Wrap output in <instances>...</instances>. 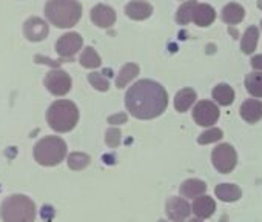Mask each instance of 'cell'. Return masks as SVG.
<instances>
[{"mask_svg": "<svg viewBox=\"0 0 262 222\" xmlns=\"http://www.w3.org/2000/svg\"><path fill=\"white\" fill-rule=\"evenodd\" d=\"M125 105L129 115L136 119H155L167 109L168 94L161 83L142 79L129 86L125 96Z\"/></svg>", "mask_w": 262, "mask_h": 222, "instance_id": "1", "label": "cell"}, {"mask_svg": "<svg viewBox=\"0 0 262 222\" xmlns=\"http://www.w3.org/2000/svg\"><path fill=\"white\" fill-rule=\"evenodd\" d=\"M45 16L57 28H71L82 17V7L77 0H48Z\"/></svg>", "mask_w": 262, "mask_h": 222, "instance_id": "2", "label": "cell"}, {"mask_svg": "<svg viewBox=\"0 0 262 222\" xmlns=\"http://www.w3.org/2000/svg\"><path fill=\"white\" fill-rule=\"evenodd\" d=\"M4 222H34L36 204L25 194H11L0 207Z\"/></svg>", "mask_w": 262, "mask_h": 222, "instance_id": "3", "label": "cell"}, {"mask_svg": "<svg viewBox=\"0 0 262 222\" xmlns=\"http://www.w3.org/2000/svg\"><path fill=\"white\" fill-rule=\"evenodd\" d=\"M47 121L54 131L68 133L79 121V109L71 100H56L48 108Z\"/></svg>", "mask_w": 262, "mask_h": 222, "instance_id": "4", "label": "cell"}, {"mask_svg": "<svg viewBox=\"0 0 262 222\" xmlns=\"http://www.w3.org/2000/svg\"><path fill=\"white\" fill-rule=\"evenodd\" d=\"M67 156V144L57 136H47L34 147V159L43 167L59 165Z\"/></svg>", "mask_w": 262, "mask_h": 222, "instance_id": "5", "label": "cell"}, {"mask_svg": "<svg viewBox=\"0 0 262 222\" xmlns=\"http://www.w3.org/2000/svg\"><path fill=\"white\" fill-rule=\"evenodd\" d=\"M211 162H213L214 168L219 173H222V174L231 173L233 168L237 164L236 150L230 144H221V145H217L213 150V153H211Z\"/></svg>", "mask_w": 262, "mask_h": 222, "instance_id": "6", "label": "cell"}, {"mask_svg": "<svg viewBox=\"0 0 262 222\" xmlns=\"http://www.w3.org/2000/svg\"><path fill=\"white\" fill-rule=\"evenodd\" d=\"M193 119L201 127H211L219 119V108L211 100H201L193 109Z\"/></svg>", "mask_w": 262, "mask_h": 222, "instance_id": "7", "label": "cell"}, {"mask_svg": "<svg viewBox=\"0 0 262 222\" xmlns=\"http://www.w3.org/2000/svg\"><path fill=\"white\" fill-rule=\"evenodd\" d=\"M45 86L54 96H65L71 90V77L62 70H53L45 77Z\"/></svg>", "mask_w": 262, "mask_h": 222, "instance_id": "8", "label": "cell"}, {"mask_svg": "<svg viewBox=\"0 0 262 222\" xmlns=\"http://www.w3.org/2000/svg\"><path fill=\"white\" fill-rule=\"evenodd\" d=\"M83 45V39L77 33H67L63 34L57 43H56V51L62 57H73Z\"/></svg>", "mask_w": 262, "mask_h": 222, "instance_id": "9", "label": "cell"}, {"mask_svg": "<svg viewBox=\"0 0 262 222\" xmlns=\"http://www.w3.org/2000/svg\"><path fill=\"white\" fill-rule=\"evenodd\" d=\"M165 210H167V216L173 222H184L193 211V208L184 197H170L167 201Z\"/></svg>", "mask_w": 262, "mask_h": 222, "instance_id": "10", "label": "cell"}, {"mask_svg": "<svg viewBox=\"0 0 262 222\" xmlns=\"http://www.w3.org/2000/svg\"><path fill=\"white\" fill-rule=\"evenodd\" d=\"M24 33L28 40L40 42L48 36V25L45 24V20H42L39 17H31L25 22Z\"/></svg>", "mask_w": 262, "mask_h": 222, "instance_id": "11", "label": "cell"}, {"mask_svg": "<svg viewBox=\"0 0 262 222\" xmlns=\"http://www.w3.org/2000/svg\"><path fill=\"white\" fill-rule=\"evenodd\" d=\"M91 20L99 28H110L116 22V11L106 5H96L91 10Z\"/></svg>", "mask_w": 262, "mask_h": 222, "instance_id": "12", "label": "cell"}, {"mask_svg": "<svg viewBox=\"0 0 262 222\" xmlns=\"http://www.w3.org/2000/svg\"><path fill=\"white\" fill-rule=\"evenodd\" d=\"M241 118L248 124H256L262 119V102L248 99L241 105Z\"/></svg>", "mask_w": 262, "mask_h": 222, "instance_id": "13", "label": "cell"}, {"mask_svg": "<svg viewBox=\"0 0 262 222\" xmlns=\"http://www.w3.org/2000/svg\"><path fill=\"white\" fill-rule=\"evenodd\" d=\"M153 7L144 0H133L125 7V14L133 20H145L151 16Z\"/></svg>", "mask_w": 262, "mask_h": 222, "instance_id": "14", "label": "cell"}, {"mask_svg": "<svg viewBox=\"0 0 262 222\" xmlns=\"http://www.w3.org/2000/svg\"><path fill=\"white\" fill-rule=\"evenodd\" d=\"M191 208H193V213L196 214V217L208 219L214 213V210H216V202L210 196L202 194V196L194 197V202H193Z\"/></svg>", "mask_w": 262, "mask_h": 222, "instance_id": "15", "label": "cell"}, {"mask_svg": "<svg viewBox=\"0 0 262 222\" xmlns=\"http://www.w3.org/2000/svg\"><path fill=\"white\" fill-rule=\"evenodd\" d=\"M216 19V13L214 10L207 5V4H198L194 8V14H193V22L199 27H208L214 22Z\"/></svg>", "mask_w": 262, "mask_h": 222, "instance_id": "16", "label": "cell"}, {"mask_svg": "<svg viewBox=\"0 0 262 222\" xmlns=\"http://www.w3.org/2000/svg\"><path fill=\"white\" fill-rule=\"evenodd\" d=\"M214 193L224 202H236L242 196V190L234 184H219L214 188Z\"/></svg>", "mask_w": 262, "mask_h": 222, "instance_id": "17", "label": "cell"}, {"mask_svg": "<svg viewBox=\"0 0 262 222\" xmlns=\"http://www.w3.org/2000/svg\"><path fill=\"white\" fill-rule=\"evenodd\" d=\"M245 10L239 4H228L222 8V20L228 25H236L244 20Z\"/></svg>", "mask_w": 262, "mask_h": 222, "instance_id": "18", "label": "cell"}, {"mask_svg": "<svg viewBox=\"0 0 262 222\" xmlns=\"http://www.w3.org/2000/svg\"><path fill=\"white\" fill-rule=\"evenodd\" d=\"M207 190V184L204 181H199V179H187L179 191L184 197H198V196H202Z\"/></svg>", "mask_w": 262, "mask_h": 222, "instance_id": "19", "label": "cell"}, {"mask_svg": "<svg viewBox=\"0 0 262 222\" xmlns=\"http://www.w3.org/2000/svg\"><path fill=\"white\" fill-rule=\"evenodd\" d=\"M196 100V93L191 88H184L174 96V108L179 113H185V111L194 103Z\"/></svg>", "mask_w": 262, "mask_h": 222, "instance_id": "20", "label": "cell"}, {"mask_svg": "<svg viewBox=\"0 0 262 222\" xmlns=\"http://www.w3.org/2000/svg\"><path fill=\"white\" fill-rule=\"evenodd\" d=\"M139 74V66L136 63H126L125 66H122V70L117 74L116 79V86L117 88H125V85H128L133 79H136Z\"/></svg>", "mask_w": 262, "mask_h": 222, "instance_id": "21", "label": "cell"}, {"mask_svg": "<svg viewBox=\"0 0 262 222\" xmlns=\"http://www.w3.org/2000/svg\"><path fill=\"white\" fill-rule=\"evenodd\" d=\"M257 40H259V30L256 27H248L247 31L244 33L242 42H241V50L244 54H251L256 47H257Z\"/></svg>", "mask_w": 262, "mask_h": 222, "instance_id": "22", "label": "cell"}, {"mask_svg": "<svg viewBox=\"0 0 262 222\" xmlns=\"http://www.w3.org/2000/svg\"><path fill=\"white\" fill-rule=\"evenodd\" d=\"M213 99L219 103V105H224V106H228L233 103L234 100V91L230 85L227 83H219L217 86H214L213 90Z\"/></svg>", "mask_w": 262, "mask_h": 222, "instance_id": "23", "label": "cell"}, {"mask_svg": "<svg viewBox=\"0 0 262 222\" xmlns=\"http://www.w3.org/2000/svg\"><path fill=\"white\" fill-rule=\"evenodd\" d=\"M245 90L254 96V97H262V73H250L245 77Z\"/></svg>", "mask_w": 262, "mask_h": 222, "instance_id": "24", "label": "cell"}, {"mask_svg": "<svg viewBox=\"0 0 262 222\" xmlns=\"http://www.w3.org/2000/svg\"><path fill=\"white\" fill-rule=\"evenodd\" d=\"M196 0H188L185 2L176 13V20L181 25H188L190 22H193V14H194V8H196Z\"/></svg>", "mask_w": 262, "mask_h": 222, "instance_id": "25", "label": "cell"}, {"mask_svg": "<svg viewBox=\"0 0 262 222\" xmlns=\"http://www.w3.org/2000/svg\"><path fill=\"white\" fill-rule=\"evenodd\" d=\"M79 62H80V65L85 66V68H97V66H100V63H102L99 54H97L96 50L91 48V47H88V48L83 50V53H82Z\"/></svg>", "mask_w": 262, "mask_h": 222, "instance_id": "26", "label": "cell"}, {"mask_svg": "<svg viewBox=\"0 0 262 222\" xmlns=\"http://www.w3.org/2000/svg\"><path fill=\"white\" fill-rule=\"evenodd\" d=\"M90 161H91L90 156L85 154V153H71L68 156V167L71 170L79 171V170H83L85 167H88Z\"/></svg>", "mask_w": 262, "mask_h": 222, "instance_id": "27", "label": "cell"}, {"mask_svg": "<svg viewBox=\"0 0 262 222\" xmlns=\"http://www.w3.org/2000/svg\"><path fill=\"white\" fill-rule=\"evenodd\" d=\"M222 136H224V135H222V130H219V128H210V130L204 131V133L199 136L198 142H199L201 145H207V144L221 141Z\"/></svg>", "mask_w": 262, "mask_h": 222, "instance_id": "28", "label": "cell"}, {"mask_svg": "<svg viewBox=\"0 0 262 222\" xmlns=\"http://www.w3.org/2000/svg\"><path fill=\"white\" fill-rule=\"evenodd\" d=\"M88 80H90V83L97 91H108V88H110L108 79L103 74H100V73H91V74H88Z\"/></svg>", "mask_w": 262, "mask_h": 222, "instance_id": "29", "label": "cell"}, {"mask_svg": "<svg viewBox=\"0 0 262 222\" xmlns=\"http://www.w3.org/2000/svg\"><path fill=\"white\" fill-rule=\"evenodd\" d=\"M120 139H122V133H120V130H119V128H110V130L106 131L105 142H106V145H108V147H111V148L119 147Z\"/></svg>", "mask_w": 262, "mask_h": 222, "instance_id": "30", "label": "cell"}, {"mask_svg": "<svg viewBox=\"0 0 262 222\" xmlns=\"http://www.w3.org/2000/svg\"><path fill=\"white\" fill-rule=\"evenodd\" d=\"M126 119H128V118H126L125 113H119V115L110 116V118H108V122H110V124H114V125H120V124H125Z\"/></svg>", "mask_w": 262, "mask_h": 222, "instance_id": "31", "label": "cell"}, {"mask_svg": "<svg viewBox=\"0 0 262 222\" xmlns=\"http://www.w3.org/2000/svg\"><path fill=\"white\" fill-rule=\"evenodd\" d=\"M251 66H253L254 70H257V71H262V54L254 56V57L251 59Z\"/></svg>", "mask_w": 262, "mask_h": 222, "instance_id": "32", "label": "cell"}, {"mask_svg": "<svg viewBox=\"0 0 262 222\" xmlns=\"http://www.w3.org/2000/svg\"><path fill=\"white\" fill-rule=\"evenodd\" d=\"M257 8L262 10V0H257Z\"/></svg>", "mask_w": 262, "mask_h": 222, "instance_id": "33", "label": "cell"}, {"mask_svg": "<svg viewBox=\"0 0 262 222\" xmlns=\"http://www.w3.org/2000/svg\"><path fill=\"white\" fill-rule=\"evenodd\" d=\"M260 28H262V20H260Z\"/></svg>", "mask_w": 262, "mask_h": 222, "instance_id": "34", "label": "cell"}]
</instances>
